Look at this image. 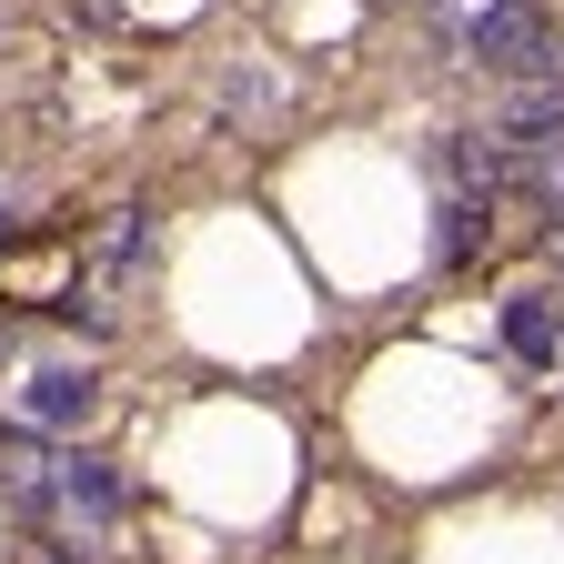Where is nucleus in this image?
I'll return each instance as SVG.
<instances>
[{
	"label": "nucleus",
	"mask_w": 564,
	"mask_h": 564,
	"mask_svg": "<svg viewBox=\"0 0 564 564\" xmlns=\"http://www.w3.org/2000/svg\"><path fill=\"white\" fill-rule=\"evenodd\" d=\"M70 252H82V242H21V252L0 242V293H51L61 303L70 293Z\"/></svg>",
	"instance_id": "nucleus-7"
},
{
	"label": "nucleus",
	"mask_w": 564,
	"mask_h": 564,
	"mask_svg": "<svg viewBox=\"0 0 564 564\" xmlns=\"http://www.w3.org/2000/svg\"><path fill=\"white\" fill-rule=\"evenodd\" d=\"M554 323H564V303H554ZM554 373H564V364H554Z\"/></svg>",
	"instance_id": "nucleus-12"
},
{
	"label": "nucleus",
	"mask_w": 564,
	"mask_h": 564,
	"mask_svg": "<svg viewBox=\"0 0 564 564\" xmlns=\"http://www.w3.org/2000/svg\"><path fill=\"white\" fill-rule=\"evenodd\" d=\"M544 242H554V262H564V202H554V223H544Z\"/></svg>",
	"instance_id": "nucleus-10"
},
{
	"label": "nucleus",
	"mask_w": 564,
	"mask_h": 564,
	"mask_svg": "<svg viewBox=\"0 0 564 564\" xmlns=\"http://www.w3.org/2000/svg\"><path fill=\"white\" fill-rule=\"evenodd\" d=\"M505 343H514V364L554 373V364H564V323H554V293H505Z\"/></svg>",
	"instance_id": "nucleus-6"
},
{
	"label": "nucleus",
	"mask_w": 564,
	"mask_h": 564,
	"mask_svg": "<svg viewBox=\"0 0 564 564\" xmlns=\"http://www.w3.org/2000/svg\"><path fill=\"white\" fill-rule=\"evenodd\" d=\"M505 192H524V202H564V121H544V131H505Z\"/></svg>",
	"instance_id": "nucleus-5"
},
{
	"label": "nucleus",
	"mask_w": 564,
	"mask_h": 564,
	"mask_svg": "<svg viewBox=\"0 0 564 564\" xmlns=\"http://www.w3.org/2000/svg\"><path fill=\"white\" fill-rule=\"evenodd\" d=\"M454 51H464L474 70H494V82H524V70H564V41H554V21L534 11V0H494L484 21H464V31H454Z\"/></svg>",
	"instance_id": "nucleus-1"
},
{
	"label": "nucleus",
	"mask_w": 564,
	"mask_h": 564,
	"mask_svg": "<svg viewBox=\"0 0 564 564\" xmlns=\"http://www.w3.org/2000/svg\"><path fill=\"white\" fill-rule=\"evenodd\" d=\"M11 223H21V202H11V192H0V242H11Z\"/></svg>",
	"instance_id": "nucleus-11"
},
{
	"label": "nucleus",
	"mask_w": 564,
	"mask_h": 564,
	"mask_svg": "<svg viewBox=\"0 0 564 564\" xmlns=\"http://www.w3.org/2000/svg\"><path fill=\"white\" fill-rule=\"evenodd\" d=\"M141 252H152V232H141V212L121 202L111 223H91V242L70 252V293H61V313H91V323H111V303L131 293V272H141Z\"/></svg>",
	"instance_id": "nucleus-2"
},
{
	"label": "nucleus",
	"mask_w": 564,
	"mask_h": 564,
	"mask_svg": "<svg viewBox=\"0 0 564 564\" xmlns=\"http://www.w3.org/2000/svg\"><path fill=\"white\" fill-rule=\"evenodd\" d=\"M0 505L11 514H51V454L31 434H0Z\"/></svg>",
	"instance_id": "nucleus-8"
},
{
	"label": "nucleus",
	"mask_w": 564,
	"mask_h": 564,
	"mask_svg": "<svg viewBox=\"0 0 564 564\" xmlns=\"http://www.w3.org/2000/svg\"><path fill=\"white\" fill-rule=\"evenodd\" d=\"M223 111H272V82H223Z\"/></svg>",
	"instance_id": "nucleus-9"
},
{
	"label": "nucleus",
	"mask_w": 564,
	"mask_h": 564,
	"mask_svg": "<svg viewBox=\"0 0 564 564\" xmlns=\"http://www.w3.org/2000/svg\"><path fill=\"white\" fill-rule=\"evenodd\" d=\"M51 524H70V534H111L121 524V474L101 464V454H61L51 464Z\"/></svg>",
	"instance_id": "nucleus-3"
},
{
	"label": "nucleus",
	"mask_w": 564,
	"mask_h": 564,
	"mask_svg": "<svg viewBox=\"0 0 564 564\" xmlns=\"http://www.w3.org/2000/svg\"><path fill=\"white\" fill-rule=\"evenodd\" d=\"M21 413L41 423V434H82V423L101 413V383H91L82 364H41V373L21 383Z\"/></svg>",
	"instance_id": "nucleus-4"
}]
</instances>
